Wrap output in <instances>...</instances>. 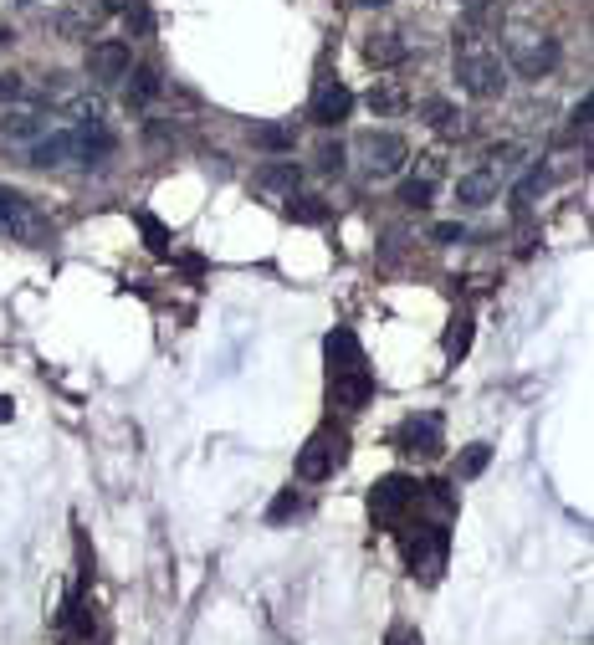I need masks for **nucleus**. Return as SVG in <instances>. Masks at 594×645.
Masks as SVG:
<instances>
[{
  "label": "nucleus",
  "mask_w": 594,
  "mask_h": 645,
  "mask_svg": "<svg viewBox=\"0 0 594 645\" xmlns=\"http://www.w3.org/2000/svg\"><path fill=\"white\" fill-rule=\"evenodd\" d=\"M21 88H26V82H21L16 72H6V77H0V103H6V98H21Z\"/></svg>",
  "instance_id": "nucleus-33"
},
{
  "label": "nucleus",
  "mask_w": 594,
  "mask_h": 645,
  "mask_svg": "<svg viewBox=\"0 0 594 645\" xmlns=\"http://www.w3.org/2000/svg\"><path fill=\"white\" fill-rule=\"evenodd\" d=\"M369 108H374V113H400V108H405V88H395V82H379V88H369Z\"/></svg>",
  "instance_id": "nucleus-24"
},
{
  "label": "nucleus",
  "mask_w": 594,
  "mask_h": 645,
  "mask_svg": "<svg viewBox=\"0 0 594 645\" xmlns=\"http://www.w3.org/2000/svg\"><path fill=\"white\" fill-rule=\"evenodd\" d=\"M431 241H441V246H456V241H466V226H456V221H441V226L431 231Z\"/></svg>",
  "instance_id": "nucleus-29"
},
{
  "label": "nucleus",
  "mask_w": 594,
  "mask_h": 645,
  "mask_svg": "<svg viewBox=\"0 0 594 645\" xmlns=\"http://www.w3.org/2000/svg\"><path fill=\"white\" fill-rule=\"evenodd\" d=\"M6 41H11V31H0V47H6Z\"/></svg>",
  "instance_id": "nucleus-38"
},
{
  "label": "nucleus",
  "mask_w": 594,
  "mask_h": 645,
  "mask_svg": "<svg viewBox=\"0 0 594 645\" xmlns=\"http://www.w3.org/2000/svg\"><path fill=\"white\" fill-rule=\"evenodd\" d=\"M420 118H426L431 128H456V118H461V113H456L446 98H426V103H420Z\"/></svg>",
  "instance_id": "nucleus-26"
},
{
  "label": "nucleus",
  "mask_w": 594,
  "mask_h": 645,
  "mask_svg": "<svg viewBox=\"0 0 594 645\" xmlns=\"http://www.w3.org/2000/svg\"><path fill=\"white\" fill-rule=\"evenodd\" d=\"M328 384H333V400L344 405V410H364V405L374 400V374H369V369L338 374V379H328Z\"/></svg>",
  "instance_id": "nucleus-13"
},
{
  "label": "nucleus",
  "mask_w": 594,
  "mask_h": 645,
  "mask_svg": "<svg viewBox=\"0 0 594 645\" xmlns=\"http://www.w3.org/2000/svg\"><path fill=\"white\" fill-rule=\"evenodd\" d=\"M139 231H144V241H149V251H154V256H169V251H175V236H169V226L159 221V215L139 210Z\"/></svg>",
  "instance_id": "nucleus-20"
},
{
  "label": "nucleus",
  "mask_w": 594,
  "mask_h": 645,
  "mask_svg": "<svg viewBox=\"0 0 594 645\" xmlns=\"http://www.w3.org/2000/svg\"><path fill=\"white\" fill-rule=\"evenodd\" d=\"M21 6H31V0H21Z\"/></svg>",
  "instance_id": "nucleus-39"
},
{
  "label": "nucleus",
  "mask_w": 594,
  "mask_h": 645,
  "mask_svg": "<svg viewBox=\"0 0 594 645\" xmlns=\"http://www.w3.org/2000/svg\"><path fill=\"white\" fill-rule=\"evenodd\" d=\"M395 446L400 451H410V456H441V415H405L400 420V430H395Z\"/></svg>",
  "instance_id": "nucleus-6"
},
{
  "label": "nucleus",
  "mask_w": 594,
  "mask_h": 645,
  "mask_svg": "<svg viewBox=\"0 0 594 645\" xmlns=\"http://www.w3.org/2000/svg\"><path fill=\"white\" fill-rule=\"evenodd\" d=\"M338 461H344V436L318 430V436L303 446V456H297V477H303V482H323V477H333Z\"/></svg>",
  "instance_id": "nucleus-5"
},
{
  "label": "nucleus",
  "mask_w": 594,
  "mask_h": 645,
  "mask_svg": "<svg viewBox=\"0 0 594 645\" xmlns=\"http://www.w3.org/2000/svg\"><path fill=\"white\" fill-rule=\"evenodd\" d=\"M390 645H420V635H415V630H405V625H400V630H390Z\"/></svg>",
  "instance_id": "nucleus-35"
},
{
  "label": "nucleus",
  "mask_w": 594,
  "mask_h": 645,
  "mask_svg": "<svg viewBox=\"0 0 594 645\" xmlns=\"http://www.w3.org/2000/svg\"><path fill=\"white\" fill-rule=\"evenodd\" d=\"M129 67H134L129 41H98V47H88V72L98 82H123V77H129Z\"/></svg>",
  "instance_id": "nucleus-10"
},
{
  "label": "nucleus",
  "mask_w": 594,
  "mask_h": 645,
  "mask_svg": "<svg viewBox=\"0 0 594 645\" xmlns=\"http://www.w3.org/2000/svg\"><path fill=\"white\" fill-rule=\"evenodd\" d=\"M441 169H446V164H441V154H420V180H431V185H436V180H441Z\"/></svg>",
  "instance_id": "nucleus-32"
},
{
  "label": "nucleus",
  "mask_w": 594,
  "mask_h": 645,
  "mask_svg": "<svg viewBox=\"0 0 594 645\" xmlns=\"http://www.w3.org/2000/svg\"><path fill=\"white\" fill-rule=\"evenodd\" d=\"M589 113H594V98H579V108H574V123H579V128H589Z\"/></svg>",
  "instance_id": "nucleus-34"
},
{
  "label": "nucleus",
  "mask_w": 594,
  "mask_h": 645,
  "mask_svg": "<svg viewBox=\"0 0 594 645\" xmlns=\"http://www.w3.org/2000/svg\"><path fill=\"white\" fill-rule=\"evenodd\" d=\"M344 164H349L344 144H323L318 149V169H323V175H344Z\"/></svg>",
  "instance_id": "nucleus-28"
},
{
  "label": "nucleus",
  "mask_w": 594,
  "mask_h": 645,
  "mask_svg": "<svg viewBox=\"0 0 594 645\" xmlns=\"http://www.w3.org/2000/svg\"><path fill=\"white\" fill-rule=\"evenodd\" d=\"M323 349H328V379H338V374H359V369H364L359 338H354L349 328H333Z\"/></svg>",
  "instance_id": "nucleus-12"
},
{
  "label": "nucleus",
  "mask_w": 594,
  "mask_h": 645,
  "mask_svg": "<svg viewBox=\"0 0 594 645\" xmlns=\"http://www.w3.org/2000/svg\"><path fill=\"white\" fill-rule=\"evenodd\" d=\"M41 134H47V118L31 113V108H16L0 118V139H11V144H36Z\"/></svg>",
  "instance_id": "nucleus-14"
},
{
  "label": "nucleus",
  "mask_w": 594,
  "mask_h": 645,
  "mask_svg": "<svg viewBox=\"0 0 594 645\" xmlns=\"http://www.w3.org/2000/svg\"><path fill=\"white\" fill-rule=\"evenodd\" d=\"M359 149H364V169H369L374 180L400 175L405 159H410V149H405V139H400V134H369Z\"/></svg>",
  "instance_id": "nucleus-8"
},
{
  "label": "nucleus",
  "mask_w": 594,
  "mask_h": 645,
  "mask_svg": "<svg viewBox=\"0 0 594 645\" xmlns=\"http://www.w3.org/2000/svg\"><path fill=\"white\" fill-rule=\"evenodd\" d=\"M487 461H492V446H466L461 456H456V477H466V482H472V477H482V471H487Z\"/></svg>",
  "instance_id": "nucleus-22"
},
{
  "label": "nucleus",
  "mask_w": 594,
  "mask_h": 645,
  "mask_svg": "<svg viewBox=\"0 0 594 645\" xmlns=\"http://www.w3.org/2000/svg\"><path fill=\"white\" fill-rule=\"evenodd\" d=\"M123 16H129V26H134L139 36H149V31H154V16H149V11L139 6V0H134V6H129V11H123Z\"/></svg>",
  "instance_id": "nucleus-30"
},
{
  "label": "nucleus",
  "mask_w": 594,
  "mask_h": 645,
  "mask_svg": "<svg viewBox=\"0 0 594 645\" xmlns=\"http://www.w3.org/2000/svg\"><path fill=\"white\" fill-rule=\"evenodd\" d=\"M129 6H134V0H103V11H118V16L129 11Z\"/></svg>",
  "instance_id": "nucleus-36"
},
{
  "label": "nucleus",
  "mask_w": 594,
  "mask_h": 645,
  "mask_svg": "<svg viewBox=\"0 0 594 645\" xmlns=\"http://www.w3.org/2000/svg\"><path fill=\"white\" fill-rule=\"evenodd\" d=\"M354 6H364V11H374V6H390V0H354Z\"/></svg>",
  "instance_id": "nucleus-37"
},
{
  "label": "nucleus",
  "mask_w": 594,
  "mask_h": 645,
  "mask_svg": "<svg viewBox=\"0 0 594 645\" xmlns=\"http://www.w3.org/2000/svg\"><path fill=\"white\" fill-rule=\"evenodd\" d=\"M431 195H436V185H431V180H420V175H410V180L400 185V200H405L410 210H420V205H431Z\"/></svg>",
  "instance_id": "nucleus-27"
},
{
  "label": "nucleus",
  "mask_w": 594,
  "mask_h": 645,
  "mask_svg": "<svg viewBox=\"0 0 594 645\" xmlns=\"http://www.w3.org/2000/svg\"><path fill=\"white\" fill-rule=\"evenodd\" d=\"M349 113H354V93H349L338 77H323V82H318V93H313L308 118H313V123H323V128H338Z\"/></svg>",
  "instance_id": "nucleus-9"
},
{
  "label": "nucleus",
  "mask_w": 594,
  "mask_h": 645,
  "mask_svg": "<svg viewBox=\"0 0 594 645\" xmlns=\"http://www.w3.org/2000/svg\"><path fill=\"white\" fill-rule=\"evenodd\" d=\"M123 82H129V103H154L159 98V88H164V82H159V72L154 67H129V77H123Z\"/></svg>",
  "instance_id": "nucleus-18"
},
{
  "label": "nucleus",
  "mask_w": 594,
  "mask_h": 645,
  "mask_svg": "<svg viewBox=\"0 0 594 645\" xmlns=\"http://www.w3.org/2000/svg\"><path fill=\"white\" fill-rule=\"evenodd\" d=\"M405 57H410V47L400 41V31H379V36L364 41V62L369 67H400Z\"/></svg>",
  "instance_id": "nucleus-15"
},
{
  "label": "nucleus",
  "mask_w": 594,
  "mask_h": 645,
  "mask_svg": "<svg viewBox=\"0 0 594 645\" xmlns=\"http://www.w3.org/2000/svg\"><path fill=\"white\" fill-rule=\"evenodd\" d=\"M456 200L472 205V210L492 205V200H497V175H492V169H472V175H461V180H456Z\"/></svg>",
  "instance_id": "nucleus-16"
},
{
  "label": "nucleus",
  "mask_w": 594,
  "mask_h": 645,
  "mask_svg": "<svg viewBox=\"0 0 594 645\" xmlns=\"http://www.w3.org/2000/svg\"><path fill=\"white\" fill-rule=\"evenodd\" d=\"M456 82H461L472 98H502V88H507V62H502V52L492 47L487 36H477L472 26L456 36Z\"/></svg>",
  "instance_id": "nucleus-1"
},
{
  "label": "nucleus",
  "mask_w": 594,
  "mask_h": 645,
  "mask_svg": "<svg viewBox=\"0 0 594 645\" xmlns=\"http://www.w3.org/2000/svg\"><path fill=\"white\" fill-rule=\"evenodd\" d=\"M0 236H11L21 246H47L52 226L21 190H0Z\"/></svg>",
  "instance_id": "nucleus-2"
},
{
  "label": "nucleus",
  "mask_w": 594,
  "mask_h": 645,
  "mask_svg": "<svg viewBox=\"0 0 594 645\" xmlns=\"http://www.w3.org/2000/svg\"><path fill=\"white\" fill-rule=\"evenodd\" d=\"M415 502H420V482H410V477H385V482L369 492L374 523H400Z\"/></svg>",
  "instance_id": "nucleus-4"
},
{
  "label": "nucleus",
  "mask_w": 594,
  "mask_h": 645,
  "mask_svg": "<svg viewBox=\"0 0 594 645\" xmlns=\"http://www.w3.org/2000/svg\"><path fill=\"white\" fill-rule=\"evenodd\" d=\"M543 180H548L543 169H528V175H523V180L513 185V210H518V215H528V210H533V200H538Z\"/></svg>",
  "instance_id": "nucleus-21"
},
{
  "label": "nucleus",
  "mask_w": 594,
  "mask_h": 645,
  "mask_svg": "<svg viewBox=\"0 0 594 645\" xmlns=\"http://www.w3.org/2000/svg\"><path fill=\"white\" fill-rule=\"evenodd\" d=\"M466 343H472V313H456V318H451V328H446V354H451V359H461V354H466Z\"/></svg>",
  "instance_id": "nucleus-23"
},
{
  "label": "nucleus",
  "mask_w": 594,
  "mask_h": 645,
  "mask_svg": "<svg viewBox=\"0 0 594 645\" xmlns=\"http://www.w3.org/2000/svg\"><path fill=\"white\" fill-rule=\"evenodd\" d=\"M287 215H292V221H303V226H323L328 205L318 195H287Z\"/></svg>",
  "instance_id": "nucleus-19"
},
{
  "label": "nucleus",
  "mask_w": 594,
  "mask_h": 645,
  "mask_svg": "<svg viewBox=\"0 0 594 645\" xmlns=\"http://www.w3.org/2000/svg\"><path fill=\"white\" fill-rule=\"evenodd\" d=\"M297 180H303V169H297L292 159H282V164H262V169H257V185H262V190H282V195H292V190H297Z\"/></svg>",
  "instance_id": "nucleus-17"
},
{
  "label": "nucleus",
  "mask_w": 594,
  "mask_h": 645,
  "mask_svg": "<svg viewBox=\"0 0 594 645\" xmlns=\"http://www.w3.org/2000/svg\"><path fill=\"white\" fill-rule=\"evenodd\" d=\"M297 507H303V502H297V492L287 487V492H282V497L272 502V523H282V518H287V512H297Z\"/></svg>",
  "instance_id": "nucleus-31"
},
{
  "label": "nucleus",
  "mask_w": 594,
  "mask_h": 645,
  "mask_svg": "<svg viewBox=\"0 0 594 645\" xmlns=\"http://www.w3.org/2000/svg\"><path fill=\"white\" fill-rule=\"evenodd\" d=\"M67 159H77V134H72V128H52V134H41L31 144V164L36 169H62Z\"/></svg>",
  "instance_id": "nucleus-11"
},
{
  "label": "nucleus",
  "mask_w": 594,
  "mask_h": 645,
  "mask_svg": "<svg viewBox=\"0 0 594 645\" xmlns=\"http://www.w3.org/2000/svg\"><path fill=\"white\" fill-rule=\"evenodd\" d=\"M405 558H410V569L436 574L441 558H446V528L441 523H420L415 533H405Z\"/></svg>",
  "instance_id": "nucleus-7"
},
{
  "label": "nucleus",
  "mask_w": 594,
  "mask_h": 645,
  "mask_svg": "<svg viewBox=\"0 0 594 645\" xmlns=\"http://www.w3.org/2000/svg\"><path fill=\"white\" fill-rule=\"evenodd\" d=\"M507 67H518L523 77H543V72H554L559 67V41L554 36H533V31H518L513 41H507Z\"/></svg>",
  "instance_id": "nucleus-3"
},
{
  "label": "nucleus",
  "mask_w": 594,
  "mask_h": 645,
  "mask_svg": "<svg viewBox=\"0 0 594 645\" xmlns=\"http://www.w3.org/2000/svg\"><path fill=\"white\" fill-rule=\"evenodd\" d=\"M251 144H262V149H292V128H282V123H262V128H251Z\"/></svg>",
  "instance_id": "nucleus-25"
}]
</instances>
